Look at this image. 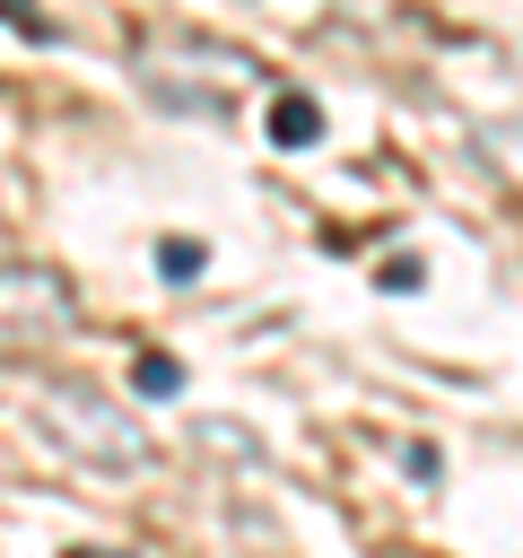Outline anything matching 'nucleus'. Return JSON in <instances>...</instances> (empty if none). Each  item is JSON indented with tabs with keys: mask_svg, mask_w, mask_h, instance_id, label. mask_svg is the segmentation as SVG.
I'll list each match as a JSON object with an SVG mask.
<instances>
[{
	"mask_svg": "<svg viewBox=\"0 0 523 558\" xmlns=\"http://www.w3.org/2000/svg\"><path fill=\"white\" fill-rule=\"evenodd\" d=\"M323 140V105L305 87H279L270 96V148H314Z\"/></svg>",
	"mask_w": 523,
	"mask_h": 558,
	"instance_id": "f03ea898",
	"label": "nucleus"
},
{
	"mask_svg": "<svg viewBox=\"0 0 523 558\" xmlns=\"http://www.w3.org/2000/svg\"><path fill=\"white\" fill-rule=\"evenodd\" d=\"M0 17H9V26H26V35H35V44H52V17H44V9H35V0H0Z\"/></svg>",
	"mask_w": 523,
	"mask_h": 558,
	"instance_id": "39448f33",
	"label": "nucleus"
},
{
	"mask_svg": "<svg viewBox=\"0 0 523 558\" xmlns=\"http://www.w3.org/2000/svg\"><path fill=\"white\" fill-rule=\"evenodd\" d=\"M131 392H139V401H174V392H183V357L139 349V357H131Z\"/></svg>",
	"mask_w": 523,
	"mask_h": 558,
	"instance_id": "7ed1b4c3",
	"label": "nucleus"
},
{
	"mask_svg": "<svg viewBox=\"0 0 523 558\" xmlns=\"http://www.w3.org/2000/svg\"><path fill=\"white\" fill-rule=\"evenodd\" d=\"M200 262H209V253H200V244H192V235H166V244H157V270H166V279H174V288H183V279H192V270H200Z\"/></svg>",
	"mask_w": 523,
	"mask_h": 558,
	"instance_id": "20e7f679",
	"label": "nucleus"
},
{
	"mask_svg": "<svg viewBox=\"0 0 523 558\" xmlns=\"http://www.w3.org/2000/svg\"><path fill=\"white\" fill-rule=\"evenodd\" d=\"M70 558H122V549H70Z\"/></svg>",
	"mask_w": 523,
	"mask_h": 558,
	"instance_id": "423d86ee",
	"label": "nucleus"
},
{
	"mask_svg": "<svg viewBox=\"0 0 523 558\" xmlns=\"http://www.w3.org/2000/svg\"><path fill=\"white\" fill-rule=\"evenodd\" d=\"M52 436L78 453V462H96V471H148L157 453H148V427L139 418H122L105 392H87V384H70V392H52Z\"/></svg>",
	"mask_w": 523,
	"mask_h": 558,
	"instance_id": "f257e3e1",
	"label": "nucleus"
}]
</instances>
